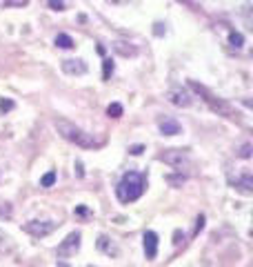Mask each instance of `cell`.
Segmentation results:
<instances>
[{
	"label": "cell",
	"mask_w": 253,
	"mask_h": 267,
	"mask_svg": "<svg viewBox=\"0 0 253 267\" xmlns=\"http://www.w3.org/2000/svg\"><path fill=\"white\" fill-rule=\"evenodd\" d=\"M189 87L193 89V91L198 93V96L202 98V100L207 102L209 107H211V111H216L217 116H224V118H231V120H233L235 116H238V111H235L233 107L229 105V102H226V100H222V98H217L216 93H211L207 87H204V85L195 83V80H189Z\"/></svg>",
	"instance_id": "3"
},
{
	"label": "cell",
	"mask_w": 253,
	"mask_h": 267,
	"mask_svg": "<svg viewBox=\"0 0 253 267\" xmlns=\"http://www.w3.org/2000/svg\"><path fill=\"white\" fill-rule=\"evenodd\" d=\"M62 71L69 76H82L87 74V62L80 58H67V60H62Z\"/></svg>",
	"instance_id": "7"
},
{
	"label": "cell",
	"mask_w": 253,
	"mask_h": 267,
	"mask_svg": "<svg viewBox=\"0 0 253 267\" xmlns=\"http://www.w3.org/2000/svg\"><path fill=\"white\" fill-rule=\"evenodd\" d=\"M107 116H109V118H120V116H122V105H120V102H111V105L107 107Z\"/></svg>",
	"instance_id": "16"
},
{
	"label": "cell",
	"mask_w": 253,
	"mask_h": 267,
	"mask_svg": "<svg viewBox=\"0 0 253 267\" xmlns=\"http://www.w3.org/2000/svg\"><path fill=\"white\" fill-rule=\"evenodd\" d=\"M0 216L11 218V205H9V203H0Z\"/></svg>",
	"instance_id": "22"
},
{
	"label": "cell",
	"mask_w": 253,
	"mask_h": 267,
	"mask_svg": "<svg viewBox=\"0 0 253 267\" xmlns=\"http://www.w3.org/2000/svg\"><path fill=\"white\" fill-rule=\"evenodd\" d=\"M4 7H25V4H29V0H2Z\"/></svg>",
	"instance_id": "20"
},
{
	"label": "cell",
	"mask_w": 253,
	"mask_h": 267,
	"mask_svg": "<svg viewBox=\"0 0 253 267\" xmlns=\"http://www.w3.org/2000/svg\"><path fill=\"white\" fill-rule=\"evenodd\" d=\"M145 254L149 261H153L158 256V234L155 231H145Z\"/></svg>",
	"instance_id": "11"
},
{
	"label": "cell",
	"mask_w": 253,
	"mask_h": 267,
	"mask_svg": "<svg viewBox=\"0 0 253 267\" xmlns=\"http://www.w3.org/2000/svg\"><path fill=\"white\" fill-rule=\"evenodd\" d=\"M53 182H56V172H47L40 178V187H51Z\"/></svg>",
	"instance_id": "19"
},
{
	"label": "cell",
	"mask_w": 253,
	"mask_h": 267,
	"mask_svg": "<svg viewBox=\"0 0 253 267\" xmlns=\"http://www.w3.org/2000/svg\"><path fill=\"white\" fill-rule=\"evenodd\" d=\"M129 151H131L133 156H140L142 151H145V147H142V145H133V147H131V149H129Z\"/></svg>",
	"instance_id": "27"
},
{
	"label": "cell",
	"mask_w": 253,
	"mask_h": 267,
	"mask_svg": "<svg viewBox=\"0 0 253 267\" xmlns=\"http://www.w3.org/2000/svg\"><path fill=\"white\" fill-rule=\"evenodd\" d=\"M13 109V100H9V98H2V100H0V111H11Z\"/></svg>",
	"instance_id": "21"
},
{
	"label": "cell",
	"mask_w": 253,
	"mask_h": 267,
	"mask_svg": "<svg viewBox=\"0 0 253 267\" xmlns=\"http://www.w3.org/2000/svg\"><path fill=\"white\" fill-rule=\"evenodd\" d=\"M56 44H58V47H60V49H73V47H75L73 38H71V36H67V34H58Z\"/></svg>",
	"instance_id": "15"
},
{
	"label": "cell",
	"mask_w": 253,
	"mask_h": 267,
	"mask_svg": "<svg viewBox=\"0 0 253 267\" xmlns=\"http://www.w3.org/2000/svg\"><path fill=\"white\" fill-rule=\"evenodd\" d=\"M229 43H231V47L240 49V47L244 44V36L238 34V31H231V34H229Z\"/></svg>",
	"instance_id": "17"
},
{
	"label": "cell",
	"mask_w": 253,
	"mask_h": 267,
	"mask_svg": "<svg viewBox=\"0 0 253 267\" xmlns=\"http://www.w3.org/2000/svg\"><path fill=\"white\" fill-rule=\"evenodd\" d=\"M75 214H80V216H84V214H87V207H75Z\"/></svg>",
	"instance_id": "29"
},
{
	"label": "cell",
	"mask_w": 253,
	"mask_h": 267,
	"mask_svg": "<svg viewBox=\"0 0 253 267\" xmlns=\"http://www.w3.org/2000/svg\"><path fill=\"white\" fill-rule=\"evenodd\" d=\"M160 160H164L167 165H171V167H176V169H184V167H189V154L186 151H182V149H167L164 154H160Z\"/></svg>",
	"instance_id": "4"
},
{
	"label": "cell",
	"mask_w": 253,
	"mask_h": 267,
	"mask_svg": "<svg viewBox=\"0 0 253 267\" xmlns=\"http://www.w3.org/2000/svg\"><path fill=\"white\" fill-rule=\"evenodd\" d=\"M145 187H146V180H145L142 174L127 172L122 178H120L118 187H115V194H118L120 203H133V200H138L142 194H145Z\"/></svg>",
	"instance_id": "2"
},
{
	"label": "cell",
	"mask_w": 253,
	"mask_h": 267,
	"mask_svg": "<svg viewBox=\"0 0 253 267\" xmlns=\"http://www.w3.org/2000/svg\"><path fill=\"white\" fill-rule=\"evenodd\" d=\"M251 149H253V147L247 142V145H242V149L238 151V156H240V158H251Z\"/></svg>",
	"instance_id": "23"
},
{
	"label": "cell",
	"mask_w": 253,
	"mask_h": 267,
	"mask_svg": "<svg viewBox=\"0 0 253 267\" xmlns=\"http://www.w3.org/2000/svg\"><path fill=\"white\" fill-rule=\"evenodd\" d=\"M53 127L58 129V134H60L65 140L73 142V145L82 147V149H98V147H102V140L93 138L91 134H87L84 129H80L78 125L69 123V120H65V118H58L56 123H53Z\"/></svg>",
	"instance_id": "1"
},
{
	"label": "cell",
	"mask_w": 253,
	"mask_h": 267,
	"mask_svg": "<svg viewBox=\"0 0 253 267\" xmlns=\"http://www.w3.org/2000/svg\"><path fill=\"white\" fill-rule=\"evenodd\" d=\"M96 245H98V249H100V252L105 254V256H111V258L120 256V247L109 238V236L100 234V236H98V240H96Z\"/></svg>",
	"instance_id": "8"
},
{
	"label": "cell",
	"mask_w": 253,
	"mask_h": 267,
	"mask_svg": "<svg viewBox=\"0 0 253 267\" xmlns=\"http://www.w3.org/2000/svg\"><path fill=\"white\" fill-rule=\"evenodd\" d=\"M167 180L169 182H173V185H182V182H184V176H167Z\"/></svg>",
	"instance_id": "26"
},
{
	"label": "cell",
	"mask_w": 253,
	"mask_h": 267,
	"mask_svg": "<svg viewBox=\"0 0 253 267\" xmlns=\"http://www.w3.org/2000/svg\"><path fill=\"white\" fill-rule=\"evenodd\" d=\"M22 229H25L29 236H34V238H42V236L51 234V231L56 229V222H51V221H29V222L22 225Z\"/></svg>",
	"instance_id": "5"
},
{
	"label": "cell",
	"mask_w": 253,
	"mask_h": 267,
	"mask_svg": "<svg viewBox=\"0 0 253 267\" xmlns=\"http://www.w3.org/2000/svg\"><path fill=\"white\" fill-rule=\"evenodd\" d=\"M202 227H204V216L200 214L198 221H195V231H193V234H200V229H202Z\"/></svg>",
	"instance_id": "25"
},
{
	"label": "cell",
	"mask_w": 253,
	"mask_h": 267,
	"mask_svg": "<svg viewBox=\"0 0 253 267\" xmlns=\"http://www.w3.org/2000/svg\"><path fill=\"white\" fill-rule=\"evenodd\" d=\"M75 174H78L80 178L84 176V172H82V163H75Z\"/></svg>",
	"instance_id": "28"
},
{
	"label": "cell",
	"mask_w": 253,
	"mask_h": 267,
	"mask_svg": "<svg viewBox=\"0 0 253 267\" xmlns=\"http://www.w3.org/2000/svg\"><path fill=\"white\" fill-rule=\"evenodd\" d=\"M231 182H233L240 191H244V194H253V176L249 172H244L242 176H238L235 180H231Z\"/></svg>",
	"instance_id": "12"
},
{
	"label": "cell",
	"mask_w": 253,
	"mask_h": 267,
	"mask_svg": "<svg viewBox=\"0 0 253 267\" xmlns=\"http://www.w3.org/2000/svg\"><path fill=\"white\" fill-rule=\"evenodd\" d=\"M158 127L160 132L164 134V136H178V134L182 132V125L178 123L176 118H171V116H164V118L158 120Z\"/></svg>",
	"instance_id": "10"
},
{
	"label": "cell",
	"mask_w": 253,
	"mask_h": 267,
	"mask_svg": "<svg viewBox=\"0 0 253 267\" xmlns=\"http://www.w3.org/2000/svg\"><path fill=\"white\" fill-rule=\"evenodd\" d=\"M111 74H113V62H111V58H105L102 60V78L109 80Z\"/></svg>",
	"instance_id": "18"
},
{
	"label": "cell",
	"mask_w": 253,
	"mask_h": 267,
	"mask_svg": "<svg viewBox=\"0 0 253 267\" xmlns=\"http://www.w3.org/2000/svg\"><path fill=\"white\" fill-rule=\"evenodd\" d=\"M49 7L56 9V11H62V9H65V2H62V0H49Z\"/></svg>",
	"instance_id": "24"
},
{
	"label": "cell",
	"mask_w": 253,
	"mask_h": 267,
	"mask_svg": "<svg viewBox=\"0 0 253 267\" xmlns=\"http://www.w3.org/2000/svg\"><path fill=\"white\" fill-rule=\"evenodd\" d=\"M13 247H16V245H13V238L0 229V256H7V254H11Z\"/></svg>",
	"instance_id": "14"
},
{
	"label": "cell",
	"mask_w": 253,
	"mask_h": 267,
	"mask_svg": "<svg viewBox=\"0 0 253 267\" xmlns=\"http://www.w3.org/2000/svg\"><path fill=\"white\" fill-rule=\"evenodd\" d=\"M169 102L176 107H191V102H193V98L189 96V91H184V89H171V91L167 93Z\"/></svg>",
	"instance_id": "9"
},
{
	"label": "cell",
	"mask_w": 253,
	"mask_h": 267,
	"mask_svg": "<svg viewBox=\"0 0 253 267\" xmlns=\"http://www.w3.org/2000/svg\"><path fill=\"white\" fill-rule=\"evenodd\" d=\"M113 51L124 56V58H129V56H136L138 47H133L131 43H124V40H118V43H113Z\"/></svg>",
	"instance_id": "13"
},
{
	"label": "cell",
	"mask_w": 253,
	"mask_h": 267,
	"mask_svg": "<svg viewBox=\"0 0 253 267\" xmlns=\"http://www.w3.org/2000/svg\"><path fill=\"white\" fill-rule=\"evenodd\" d=\"M78 249H80V231H71V234L58 245V256L69 258V256H73Z\"/></svg>",
	"instance_id": "6"
}]
</instances>
